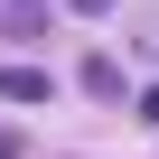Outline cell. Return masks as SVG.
I'll return each instance as SVG.
<instances>
[{"label":"cell","mask_w":159,"mask_h":159,"mask_svg":"<svg viewBox=\"0 0 159 159\" xmlns=\"http://www.w3.org/2000/svg\"><path fill=\"white\" fill-rule=\"evenodd\" d=\"M0 159H19V140H10V131H0Z\"/></svg>","instance_id":"obj_5"},{"label":"cell","mask_w":159,"mask_h":159,"mask_svg":"<svg viewBox=\"0 0 159 159\" xmlns=\"http://www.w3.org/2000/svg\"><path fill=\"white\" fill-rule=\"evenodd\" d=\"M84 94H103V103L122 94V66H112V56H84Z\"/></svg>","instance_id":"obj_2"},{"label":"cell","mask_w":159,"mask_h":159,"mask_svg":"<svg viewBox=\"0 0 159 159\" xmlns=\"http://www.w3.org/2000/svg\"><path fill=\"white\" fill-rule=\"evenodd\" d=\"M66 10H75V19H103V10H112V0H66Z\"/></svg>","instance_id":"obj_3"},{"label":"cell","mask_w":159,"mask_h":159,"mask_svg":"<svg viewBox=\"0 0 159 159\" xmlns=\"http://www.w3.org/2000/svg\"><path fill=\"white\" fill-rule=\"evenodd\" d=\"M47 94H56L47 66H0V103H47Z\"/></svg>","instance_id":"obj_1"},{"label":"cell","mask_w":159,"mask_h":159,"mask_svg":"<svg viewBox=\"0 0 159 159\" xmlns=\"http://www.w3.org/2000/svg\"><path fill=\"white\" fill-rule=\"evenodd\" d=\"M140 122H150V131H159V84H150V94H140Z\"/></svg>","instance_id":"obj_4"}]
</instances>
